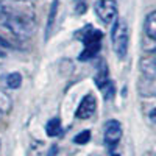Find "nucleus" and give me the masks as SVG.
Masks as SVG:
<instances>
[{"label": "nucleus", "instance_id": "obj_13", "mask_svg": "<svg viewBox=\"0 0 156 156\" xmlns=\"http://www.w3.org/2000/svg\"><path fill=\"white\" fill-rule=\"evenodd\" d=\"M89 139H90V131H89V129H84V131H81L80 134H76L73 137V142L78 144V145H84V144L89 142Z\"/></svg>", "mask_w": 156, "mask_h": 156}, {"label": "nucleus", "instance_id": "obj_11", "mask_svg": "<svg viewBox=\"0 0 156 156\" xmlns=\"http://www.w3.org/2000/svg\"><path fill=\"white\" fill-rule=\"evenodd\" d=\"M22 84V75L19 72H12L5 75V86L8 89H19Z\"/></svg>", "mask_w": 156, "mask_h": 156}, {"label": "nucleus", "instance_id": "obj_16", "mask_svg": "<svg viewBox=\"0 0 156 156\" xmlns=\"http://www.w3.org/2000/svg\"><path fill=\"white\" fill-rule=\"evenodd\" d=\"M0 47H3V48H8V47H11V45H9V42H6L5 39L2 37V36H0Z\"/></svg>", "mask_w": 156, "mask_h": 156}, {"label": "nucleus", "instance_id": "obj_6", "mask_svg": "<svg viewBox=\"0 0 156 156\" xmlns=\"http://www.w3.org/2000/svg\"><path fill=\"white\" fill-rule=\"evenodd\" d=\"M95 109H97V100H95V97L87 94L80 101L75 115H76V119H89V117H92L95 114Z\"/></svg>", "mask_w": 156, "mask_h": 156}, {"label": "nucleus", "instance_id": "obj_8", "mask_svg": "<svg viewBox=\"0 0 156 156\" xmlns=\"http://www.w3.org/2000/svg\"><path fill=\"white\" fill-rule=\"evenodd\" d=\"M94 81H95V84H97V87L100 90L103 87H106L111 83V80H109V70H108V66L105 64V61L100 62V66H98V69L95 72V76H94Z\"/></svg>", "mask_w": 156, "mask_h": 156}, {"label": "nucleus", "instance_id": "obj_9", "mask_svg": "<svg viewBox=\"0 0 156 156\" xmlns=\"http://www.w3.org/2000/svg\"><path fill=\"white\" fill-rule=\"evenodd\" d=\"M144 31H145V34H147L148 39H151V41H156V11L150 12V14L145 17Z\"/></svg>", "mask_w": 156, "mask_h": 156}, {"label": "nucleus", "instance_id": "obj_14", "mask_svg": "<svg viewBox=\"0 0 156 156\" xmlns=\"http://www.w3.org/2000/svg\"><path fill=\"white\" fill-rule=\"evenodd\" d=\"M86 8H87L86 0H73V11L76 12L78 16L84 14V12H86Z\"/></svg>", "mask_w": 156, "mask_h": 156}, {"label": "nucleus", "instance_id": "obj_5", "mask_svg": "<svg viewBox=\"0 0 156 156\" xmlns=\"http://www.w3.org/2000/svg\"><path fill=\"white\" fill-rule=\"evenodd\" d=\"M105 144L109 148H114L122 139V125L119 120H109L105 125Z\"/></svg>", "mask_w": 156, "mask_h": 156}, {"label": "nucleus", "instance_id": "obj_2", "mask_svg": "<svg viewBox=\"0 0 156 156\" xmlns=\"http://www.w3.org/2000/svg\"><path fill=\"white\" fill-rule=\"evenodd\" d=\"M111 42L112 50L119 59H123L128 53L129 45V30L125 20H115L111 30Z\"/></svg>", "mask_w": 156, "mask_h": 156}, {"label": "nucleus", "instance_id": "obj_10", "mask_svg": "<svg viewBox=\"0 0 156 156\" xmlns=\"http://www.w3.org/2000/svg\"><path fill=\"white\" fill-rule=\"evenodd\" d=\"M58 5H59V0H53V3H51V6H50L48 20H47V28H45V39H48V37H50L51 30H53L55 19H56V12H58Z\"/></svg>", "mask_w": 156, "mask_h": 156}, {"label": "nucleus", "instance_id": "obj_15", "mask_svg": "<svg viewBox=\"0 0 156 156\" xmlns=\"http://www.w3.org/2000/svg\"><path fill=\"white\" fill-rule=\"evenodd\" d=\"M148 119H150V120L156 125V108H153V109L148 112Z\"/></svg>", "mask_w": 156, "mask_h": 156}, {"label": "nucleus", "instance_id": "obj_4", "mask_svg": "<svg viewBox=\"0 0 156 156\" xmlns=\"http://www.w3.org/2000/svg\"><path fill=\"white\" fill-rule=\"evenodd\" d=\"M94 11L103 23L109 25L117 17V2L115 0H97L94 5Z\"/></svg>", "mask_w": 156, "mask_h": 156}, {"label": "nucleus", "instance_id": "obj_7", "mask_svg": "<svg viewBox=\"0 0 156 156\" xmlns=\"http://www.w3.org/2000/svg\"><path fill=\"white\" fill-rule=\"evenodd\" d=\"M140 70L147 78L156 80V50H153L151 53L145 58H142L140 61Z\"/></svg>", "mask_w": 156, "mask_h": 156}, {"label": "nucleus", "instance_id": "obj_12", "mask_svg": "<svg viewBox=\"0 0 156 156\" xmlns=\"http://www.w3.org/2000/svg\"><path fill=\"white\" fill-rule=\"evenodd\" d=\"M45 133L51 137H55L61 133V120L58 119V117H55V119H50L45 125Z\"/></svg>", "mask_w": 156, "mask_h": 156}, {"label": "nucleus", "instance_id": "obj_3", "mask_svg": "<svg viewBox=\"0 0 156 156\" xmlns=\"http://www.w3.org/2000/svg\"><path fill=\"white\" fill-rule=\"evenodd\" d=\"M78 34H81L80 41L84 44V48H83V53L80 55V59L86 61V59L94 58L100 50V42H101V37H103L101 31L94 30L90 25H86V28H83Z\"/></svg>", "mask_w": 156, "mask_h": 156}, {"label": "nucleus", "instance_id": "obj_1", "mask_svg": "<svg viewBox=\"0 0 156 156\" xmlns=\"http://www.w3.org/2000/svg\"><path fill=\"white\" fill-rule=\"evenodd\" d=\"M34 23L36 22L31 12L11 5L0 3V25L5 27L8 31H11L14 36L20 39L31 36Z\"/></svg>", "mask_w": 156, "mask_h": 156}, {"label": "nucleus", "instance_id": "obj_17", "mask_svg": "<svg viewBox=\"0 0 156 156\" xmlns=\"http://www.w3.org/2000/svg\"><path fill=\"white\" fill-rule=\"evenodd\" d=\"M14 2H25V0H14Z\"/></svg>", "mask_w": 156, "mask_h": 156}, {"label": "nucleus", "instance_id": "obj_18", "mask_svg": "<svg viewBox=\"0 0 156 156\" xmlns=\"http://www.w3.org/2000/svg\"><path fill=\"white\" fill-rule=\"evenodd\" d=\"M112 156H119V154H112Z\"/></svg>", "mask_w": 156, "mask_h": 156}]
</instances>
